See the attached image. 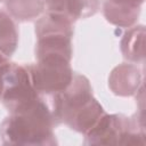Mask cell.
I'll return each instance as SVG.
<instances>
[{
  "label": "cell",
  "instance_id": "6da1fadb",
  "mask_svg": "<svg viewBox=\"0 0 146 146\" xmlns=\"http://www.w3.org/2000/svg\"><path fill=\"white\" fill-rule=\"evenodd\" d=\"M55 127L49 102L40 95L24 108L9 113L0 124V138L5 145L52 146L57 144Z\"/></svg>",
  "mask_w": 146,
  "mask_h": 146
},
{
  "label": "cell",
  "instance_id": "7a4b0ae2",
  "mask_svg": "<svg viewBox=\"0 0 146 146\" xmlns=\"http://www.w3.org/2000/svg\"><path fill=\"white\" fill-rule=\"evenodd\" d=\"M86 145H145L144 122L123 114L105 113L84 135Z\"/></svg>",
  "mask_w": 146,
  "mask_h": 146
},
{
  "label": "cell",
  "instance_id": "3957f363",
  "mask_svg": "<svg viewBox=\"0 0 146 146\" xmlns=\"http://www.w3.org/2000/svg\"><path fill=\"white\" fill-rule=\"evenodd\" d=\"M73 23L67 18L47 11L35 23V58L63 57L72 59Z\"/></svg>",
  "mask_w": 146,
  "mask_h": 146
},
{
  "label": "cell",
  "instance_id": "277c9868",
  "mask_svg": "<svg viewBox=\"0 0 146 146\" xmlns=\"http://www.w3.org/2000/svg\"><path fill=\"white\" fill-rule=\"evenodd\" d=\"M39 96L29 64L8 62L0 70V102L9 113L24 108Z\"/></svg>",
  "mask_w": 146,
  "mask_h": 146
},
{
  "label": "cell",
  "instance_id": "5b68a950",
  "mask_svg": "<svg viewBox=\"0 0 146 146\" xmlns=\"http://www.w3.org/2000/svg\"><path fill=\"white\" fill-rule=\"evenodd\" d=\"M33 86L39 95L51 96L63 91L72 81L71 60L63 57H43L29 64Z\"/></svg>",
  "mask_w": 146,
  "mask_h": 146
},
{
  "label": "cell",
  "instance_id": "8992f818",
  "mask_svg": "<svg viewBox=\"0 0 146 146\" xmlns=\"http://www.w3.org/2000/svg\"><path fill=\"white\" fill-rule=\"evenodd\" d=\"M108 87L116 96H133L143 87V73L132 63L120 64L112 70L108 76Z\"/></svg>",
  "mask_w": 146,
  "mask_h": 146
},
{
  "label": "cell",
  "instance_id": "52a82bcc",
  "mask_svg": "<svg viewBox=\"0 0 146 146\" xmlns=\"http://www.w3.org/2000/svg\"><path fill=\"white\" fill-rule=\"evenodd\" d=\"M99 6L100 0H52L47 3V9L74 23L78 19L94 16Z\"/></svg>",
  "mask_w": 146,
  "mask_h": 146
},
{
  "label": "cell",
  "instance_id": "ba28073f",
  "mask_svg": "<svg viewBox=\"0 0 146 146\" xmlns=\"http://www.w3.org/2000/svg\"><path fill=\"white\" fill-rule=\"evenodd\" d=\"M105 113L106 112L104 107L98 103L96 98H94L79 112L72 115L65 122V124L70 127L72 130L86 135L89 130H91L96 125V123L100 120V117Z\"/></svg>",
  "mask_w": 146,
  "mask_h": 146
},
{
  "label": "cell",
  "instance_id": "9c48e42d",
  "mask_svg": "<svg viewBox=\"0 0 146 146\" xmlns=\"http://www.w3.org/2000/svg\"><path fill=\"white\" fill-rule=\"evenodd\" d=\"M120 48L123 57L131 63H143L145 57V26H131L123 35Z\"/></svg>",
  "mask_w": 146,
  "mask_h": 146
},
{
  "label": "cell",
  "instance_id": "30bf717a",
  "mask_svg": "<svg viewBox=\"0 0 146 146\" xmlns=\"http://www.w3.org/2000/svg\"><path fill=\"white\" fill-rule=\"evenodd\" d=\"M103 14L106 21L115 26L131 27L138 21L140 7L105 0L103 3Z\"/></svg>",
  "mask_w": 146,
  "mask_h": 146
},
{
  "label": "cell",
  "instance_id": "8fae6325",
  "mask_svg": "<svg viewBox=\"0 0 146 146\" xmlns=\"http://www.w3.org/2000/svg\"><path fill=\"white\" fill-rule=\"evenodd\" d=\"M7 13L16 22H31L39 18L44 9L43 0H5Z\"/></svg>",
  "mask_w": 146,
  "mask_h": 146
},
{
  "label": "cell",
  "instance_id": "7c38bea8",
  "mask_svg": "<svg viewBox=\"0 0 146 146\" xmlns=\"http://www.w3.org/2000/svg\"><path fill=\"white\" fill-rule=\"evenodd\" d=\"M18 46V31L14 18L0 9V52L11 57Z\"/></svg>",
  "mask_w": 146,
  "mask_h": 146
},
{
  "label": "cell",
  "instance_id": "4fadbf2b",
  "mask_svg": "<svg viewBox=\"0 0 146 146\" xmlns=\"http://www.w3.org/2000/svg\"><path fill=\"white\" fill-rule=\"evenodd\" d=\"M8 62H10V60H9V57H7V56L3 55L2 52H0V70H1Z\"/></svg>",
  "mask_w": 146,
  "mask_h": 146
},
{
  "label": "cell",
  "instance_id": "5bb4252c",
  "mask_svg": "<svg viewBox=\"0 0 146 146\" xmlns=\"http://www.w3.org/2000/svg\"><path fill=\"white\" fill-rule=\"evenodd\" d=\"M43 1H44V3L47 5V3H49V2H50V1H52V0H43Z\"/></svg>",
  "mask_w": 146,
  "mask_h": 146
}]
</instances>
